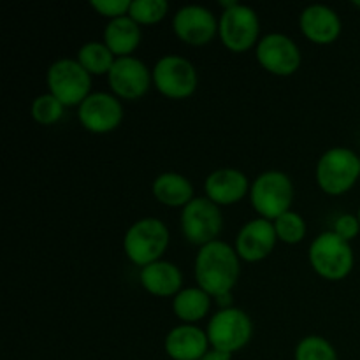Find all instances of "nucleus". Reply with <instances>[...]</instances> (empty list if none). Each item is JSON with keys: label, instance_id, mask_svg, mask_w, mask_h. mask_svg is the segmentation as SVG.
<instances>
[{"label": "nucleus", "instance_id": "obj_2", "mask_svg": "<svg viewBox=\"0 0 360 360\" xmlns=\"http://www.w3.org/2000/svg\"><path fill=\"white\" fill-rule=\"evenodd\" d=\"M169 229L153 217L134 221L123 238V250L129 260L141 269L160 260L169 246Z\"/></svg>", "mask_w": 360, "mask_h": 360}, {"label": "nucleus", "instance_id": "obj_25", "mask_svg": "<svg viewBox=\"0 0 360 360\" xmlns=\"http://www.w3.org/2000/svg\"><path fill=\"white\" fill-rule=\"evenodd\" d=\"M167 11V0H132L129 16L139 25H151L164 20Z\"/></svg>", "mask_w": 360, "mask_h": 360}, {"label": "nucleus", "instance_id": "obj_18", "mask_svg": "<svg viewBox=\"0 0 360 360\" xmlns=\"http://www.w3.org/2000/svg\"><path fill=\"white\" fill-rule=\"evenodd\" d=\"M164 348L172 360H200L210 352V340L206 330L192 323H183L169 330Z\"/></svg>", "mask_w": 360, "mask_h": 360}, {"label": "nucleus", "instance_id": "obj_5", "mask_svg": "<svg viewBox=\"0 0 360 360\" xmlns=\"http://www.w3.org/2000/svg\"><path fill=\"white\" fill-rule=\"evenodd\" d=\"M316 183L329 195L348 192L360 176V157L350 148L327 150L316 164Z\"/></svg>", "mask_w": 360, "mask_h": 360}, {"label": "nucleus", "instance_id": "obj_26", "mask_svg": "<svg viewBox=\"0 0 360 360\" xmlns=\"http://www.w3.org/2000/svg\"><path fill=\"white\" fill-rule=\"evenodd\" d=\"M274 229H276L278 239H281L283 243H288V245L301 243L306 236L304 218L292 210L274 220Z\"/></svg>", "mask_w": 360, "mask_h": 360}, {"label": "nucleus", "instance_id": "obj_31", "mask_svg": "<svg viewBox=\"0 0 360 360\" xmlns=\"http://www.w3.org/2000/svg\"><path fill=\"white\" fill-rule=\"evenodd\" d=\"M354 6H357V7H360V0H354Z\"/></svg>", "mask_w": 360, "mask_h": 360}, {"label": "nucleus", "instance_id": "obj_28", "mask_svg": "<svg viewBox=\"0 0 360 360\" xmlns=\"http://www.w3.org/2000/svg\"><path fill=\"white\" fill-rule=\"evenodd\" d=\"M130 4L132 0H91V7L109 20L129 14Z\"/></svg>", "mask_w": 360, "mask_h": 360}, {"label": "nucleus", "instance_id": "obj_24", "mask_svg": "<svg viewBox=\"0 0 360 360\" xmlns=\"http://www.w3.org/2000/svg\"><path fill=\"white\" fill-rule=\"evenodd\" d=\"M295 360H340L333 345L322 336H306L295 347Z\"/></svg>", "mask_w": 360, "mask_h": 360}, {"label": "nucleus", "instance_id": "obj_27", "mask_svg": "<svg viewBox=\"0 0 360 360\" xmlns=\"http://www.w3.org/2000/svg\"><path fill=\"white\" fill-rule=\"evenodd\" d=\"M65 105L51 94H42L34 98L32 102V116L41 125H51L56 123L63 116Z\"/></svg>", "mask_w": 360, "mask_h": 360}, {"label": "nucleus", "instance_id": "obj_12", "mask_svg": "<svg viewBox=\"0 0 360 360\" xmlns=\"http://www.w3.org/2000/svg\"><path fill=\"white\" fill-rule=\"evenodd\" d=\"M257 60L260 65L276 76H290L301 65V49L288 35L273 32L257 42Z\"/></svg>", "mask_w": 360, "mask_h": 360}, {"label": "nucleus", "instance_id": "obj_10", "mask_svg": "<svg viewBox=\"0 0 360 360\" xmlns=\"http://www.w3.org/2000/svg\"><path fill=\"white\" fill-rule=\"evenodd\" d=\"M260 21L255 9L245 4H234L218 20V35L231 51H246L259 39Z\"/></svg>", "mask_w": 360, "mask_h": 360}, {"label": "nucleus", "instance_id": "obj_13", "mask_svg": "<svg viewBox=\"0 0 360 360\" xmlns=\"http://www.w3.org/2000/svg\"><path fill=\"white\" fill-rule=\"evenodd\" d=\"M77 118L88 132L108 134L122 123L123 105L115 94L95 91L81 102Z\"/></svg>", "mask_w": 360, "mask_h": 360}, {"label": "nucleus", "instance_id": "obj_19", "mask_svg": "<svg viewBox=\"0 0 360 360\" xmlns=\"http://www.w3.org/2000/svg\"><path fill=\"white\" fill-rule=\"evenodd\" d=\"M139 280L144 290L157 297H171L183 290L181 269L167 260H157V262L143 267L139 273Z\"/></svg>", "mask_w": 360, "mask_h": 360}, {"label": "nucleus", "instance_id": "obj_23", "mask_svg": "<svg viewBox=\"0 0 360 360\" xmlns=\"http://www.w3.org/2000/svg\"><path fill=\"white\" fill-rule=\"evenodd\" d=\"M77 62L90 74H109L116 56L105 42H84L77 51Z\"/></svg>", "mask_w": 360, "mask_h": 360}, {"label": "nucleus", "instance_id": "obj_3", "mask_svg": "<svg viewBox=\"0 0 360 360\" xmlns=\"http://www.w3.org/2000/svg\"><path fill=\"white\" fill-rule=\"evenodd\" d=\"M250 200L260 218L273 221L290 211L294 202V183L285 172L271 169L257 176L252 183Z\"/></svg>", "mask_w": 360, "mask_h": 360}, {"label": "nucleus", "instance_id": "obj_17", "mask_svg": "<svg viewBox=\"0 0 360 360\" xmlns=\"http://www.w3.org/2000/svg\"><path fill=\"white\" fill-rule=\"evenodd\" d=\"M299 25L302 34L316 44H330L341 34V18L333 7L323 4L304 7L299 16Z\"/></svg>", "mask_w": 360, "mask_h": 360}, {"label": "nucleus", "instance_id": "obj_4", "mask_svg": "<svg viewBox=\"0 0 360 360\" xmlns=\"http://www.w3.org/2000/svg\"><path fill=\"white\" fill-rule=\"evenodd\" d=\"M309 264L322 278L340 281L354 269V250L350 243L333 231H326L313 239L309 246Z\"/></svg>", "mask_w": 360, "mask_h": 360}, {"label": "nucleus", "instance_id": "obj_32", "mask_svg": "<svg viewBox=\"0 0 360 360\" xmlns=\"http://www.w3.org/2000/svg\"><path fill=\"white\" fill-rule=\"evenodd\" d=\"M359 221H360V207H359Z\"/></svg>", "mask_w": 360, "mask_h": 360}, {"label": "nucleus", "instance_id": "obj_7", "mask_svg": "<svg viewBox=\"0 0 360 360\" xmlns=\"http://www.w3.org/2000/svg\"><path fill=\"white\" fill-rule=\"evenodd\" d=\"M49 94L55 95L63 105H81L90 95L91 74L74 58H58L49 65L48 74Z\"/></svg>", "mask_w": 360, "mask_h": 360}, {"label": "nucleus", "instance_id": "obj_6", "mask_svg": "<svg viewBox=\"0 0 360 360\" xmlns=\"http://www.w3.org/2000/svg\"><path fill=\"white\" fill-rule=\"evenodd\" d=\"M207 340L211 348L234 354L250 343L253 336V322L246 311L239 308H220L207 323Z\"/></svg>", "mask_w": 360, "mask_h": 360}, {"label": "nucleus", "instance_id": "obj_16", "mask_svg": "<svg viewBox=\"0 0 360 360\" xmlns=\"http://www.w3.org/2000/svg\"><path fill=\"white\" fill-rule=\"evenodd\" d=\"M250 181L246 174L234 167L214 169L204 181V192L214 204H234L250 192Z\"/></svg>", "mask_w": 360, "mask_h": 360}, {"label": "nucleus", "instance_id": "obj_29", "mask_svg": "<svg viewBox=\"0 0 360 360\" xmlns=\"http://www.w3.org/2000/svg\"><path fill=\"white\" fill-rule=\"evenodd\" d=\"M333 232H336L340 238H343L345 241L350 243L352 239L357 238V234L360 232V221L359 217H354V214H341L338 217V220L334 221Z\"/></svg>", "mask_w": 360, "mask_h": 360}, {"label": "nucleus", "instance_id": "obj_11", "mask_svg": "<svg viewBox=\"0 0 360 360\" xmlns=\"http://www.w3.org/2000/svg\"><path fill=\"white\" fill-rule=\"evenodd\" d=\"M108 81L116 97L136 101L150 90L153 72L136 56H116L108 74Z\"/></svg>", "mask_w": 360, "mask_h": 360}, {"label": "nucleus", "instance_id": "obj_9", "mask_svg": "<svg viewBox=\"0 0 360 360\" xmlns=\"http://www.w3.org/2000/svg\"><path fill=\"white\" fill-rule=\"evenodd\" d=\"M151 72L157 90L169 98L190 97L199 84L193 63L179 55H165L158 58Z\"/></svg>", "mask_w": 360, "mask_h": 360}, {"label": "nucleus", "instance_id": "obj_30", "mask_svg": "<svg viewBox=\"0 0 360 360\" xmlns=\"http://www.w3.org/2000/svg\"><path fill=\"white\" fill-rule=\"evenodd\" d=\"M232 359V354H225V352H220V350H214V348H211L210 352H207L206 355H204L200 360H231Z\"/></svg>", "mask_w": 360, "mask_h": 360}, {"label": "nucleus", "instance_id": "obj_22", "mask_svg": "<svg viewBox=\"0 0 360 360\" xmlns=\"http://www.w3.org/2000/svg\"><path fill=\"white\" fill-rule=\"evenodd\" d=\"M211 295L200 287L183 288L178 295H174L172 309L176 316L186 323H193L202 320L210 313Z\"/></svg>", "mask_w": 360, "mask_h": 360}, {"label": "nucleus", "instance_id": "obj_20", "mask_svg": "<svg viewBox=\"0 0 360 360\" xmlns=\"http://www.w3.org/2000/svg\"><path fill=\"white\" fill-rule=\"evenodd\" d=\"M143 32L141 25L134 21L129 14L109 20L104 28V42L115 53V56H130L141 44Z\"/></svg>", "mask_w": 360, "mask_h": 360}, {"label": "nucleus", "instance_id": "obj_1", "mask_svg": "<svg viewBox=\"0 0 360 360\" xmlns=\"http://www.w3.org/2000/svg\"><path fill=\"white\" fill-rule=\"evenodd\" d=\"M241 274L239 255L236 248L224 241H213L202 246L195 257L197 285L210 295L231 294Z\"/></svg>", "mask_w": 360, "mask_h": 360}, {"label": "nucleus", "instance_id": "obj_14", "mask_svg": "<svg viewBox=\"0 0 360 360\" xmlns=\"http://www.w3.org/2000/svg\"><path fill=\"white\" fill-rule=\"evenodd\" d=\"M172 28L183 42L190 46H206L218 34V20L213 11L199 4H188L176 11Z\"/></svg>", "mask_w": 360, "mask_h": 360}, {"label": "nucleus", "instance_id": "obj_8", "mask_svg": "<svg viewBox=\"0 0 360 360\" xmlns=\"http://www.w3.org/2000/svg\"><path fill=\"white\" fill-rule=\"evenodd\" d=\"M224 229V214L207 197H195L181 211V231L192 245L200 248L217 241Z\"/></svg>", "mask_w": 360, "mask_h": 360}, {"label": "nucleus", "instance_id": "obj_21", "mask_svg": "<svg viewBox=\"0 0 360 360\" xmlns=\"http://www.w3.org/2000/svg\"><path fill=\"white\" fill-rule=\"evenodd\" d=\"M155 199L160 200L165 206L172 207H185L186 204L192 202L193 197V185L188 178H185L179 172H162L155 178L153 186Z\"/></svg>", "mask_w": 360, "mask_h": 360}, {"label": "nucleus", "instance_id": "obj_15", "mask_svg": "<svg viewBox=\"0 0 360 360\" xmlns=\"http://www.w3.org/2000/svg\"><path fill=\"white\" fill-rule=\"evenodd\" d=\"M278 241L274 221L266 218H253L239 229L236 236V252L246 262H259L269 257Z\"/></svg>", "mask_w": 360, "mask_h": 360}]
</instances>
